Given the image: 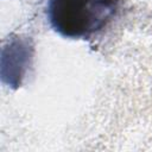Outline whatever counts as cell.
I'll use <instances>...</instances> for the list:
<instances>
[{"mask_svg": "<svg viewBox=\"0 0 152 152\" xmlns=\"http://www.w3.org/2000/svg\"><path fill=\"white\" fill-rule=\"evenodd\" d=\"M119 0H49L48 19L61 36L88 39L115 17Z\"/></svg>", "mask_w": 152, "mask_h": 152, "instance_id": "obj_1", "label": "cell"}]
</instances>
